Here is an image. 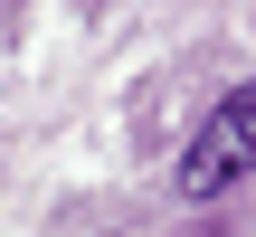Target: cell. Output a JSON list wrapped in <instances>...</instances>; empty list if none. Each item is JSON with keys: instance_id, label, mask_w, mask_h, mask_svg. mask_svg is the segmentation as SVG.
Instances as JSON below:
<instances>
[{"instance_id": "obj_1", "label": "cell", "mask_w": 256, "mask_h": 237, "mask_svg": "<svg viewBox=\"0 0 256 237\" xmlns=\"http://www.w3.org/2000/svg\"><path fill=\"white\" fill-rule=\"evenodd\" d=\"M247 171H256V76H247V86H228V95L200 114V133H190L171 190H180L190 209H209V200H228Z\"/></svg>"}]
</instances>
